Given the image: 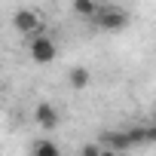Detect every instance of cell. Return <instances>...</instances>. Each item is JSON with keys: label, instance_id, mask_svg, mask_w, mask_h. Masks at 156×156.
<instances>
[{"label": "cell", "instance_id": "obj_1", "mask_svg": "<svg viewBox=\"0 0 156 156\" xmlns=\"http://www.w3.org/2000/svg\"><path fill=\"white\" fill-rule=\"evenodd\" d=\"M92 22H95L101 31H119V28L129 25V12H126L122 6H116V3H107V6L98 3V12H95Z\"/></svg>", "mask_w": 156, "mask_h": 156}, {"label": "cell", "instance_id": "obj_2", "mask_svg": "<svg viewBox=\"0 0 156 156\" xmlns=\"http://www.w3.org/2000/svg\"><path fill=\"white\" fill-rule=\"evenodd\" d=\"M28 55H31L37 64H52L55 55H58V46H55V40H52L49 34H37V37L28 40Z\"/></svg>", "mask_w": 156, "mask_h": 156}, {"label": "cell", "instance_id": "obj_3", "mask_svg": "<svg viewBox=\"0 0 156 156\" xmlns=\"http://www.w3.org/2000/svg\"><path fill=\"white\" fill-rule=\"evenodd\" d=\"M12 28L19 31V34H25V37H37V34H43V16L37 12V9H16L12 12Z\"/></svg>", "mask_w": 156, "mask_h": 156}, {"label": "cell", "instance_id": "obj_4", "mask_svg": "<svg viewBox=\"0 0 156 156\" xmlns=\"http://www.w3.org/2000/svg\"><path fill=\"white\" fill-rule=\"evenodd\" d=\"M34 122H37L40 129H46V132H55V129L61 126V113H58V107H55V104L40 101V104L34 107Z\"/></svg>", "mask_w": 156, "mask_h": 156}, {"label": "cell", "instance_id": "obj_5", "mask_svg": "<svg viewBox=\"0 0 156 156\" xmlns=\"http://www.w3.org/2000/svg\"><path fill=\"white\" fill-rule=\"evenodd\" d=\"M98 147L101 150H110V153H126V150H132V144H129V138H126V129H110V132H101V138H98Z\"/></svg>", "mask_w": 156, "mask_h": 156}, {"label": "cell", "instance_id": "obj_6", "mask_svg": "<svg viewBox=\"0 0 156 156\" xmlns=\"http://www.w3.org/2000/svg\"><path fill=\"white\" fill-rule=\"evenodd\" d=\"M31 156H61V147L49 138H40V141L31 144Z\"/></svg>", "mask_w": 156, "mask_h": 156}, {"label": "cell", "instance_id": "obj_7", "mask_svg": "<svg viewBox=\"0 0 156 156\" xmlns=\"http://www.w3.org/2000/svg\"><path fill=\"white\" fill-rule=\"evenodd\" d=\"M67 80H70L73 89H86V86H89V67H73V70L67 73Z\"/></svg>", "mask_w": 156, "mask_h": 156}, {"label": "cell", "instance_id": "obj_8", "mask_svg": "<svg viewBox=\"0 0 156 156\" xmlns=\"http://www.w3.org/2000/svg\"><path fill=\"white\" fill-rule=\"evenodd\" d=\"M73 12H76V16H83V19H95L98 3H95V0H73Z\"/></svg>", "mask_w": 156, "mask_h": 156}, {"label": "cell", "instance_id": "obj_9", "mask_svg": "<svg viewBox=\"0 0 156 156\" xmlns=\"http://www.w3.org/2000/svg\"><path fill=\"white\" fill-rule=\"evenodd\" d=\"M80 156H98V144H83Z\"/></svg>", "mask_w": 156, "mask_h": 156}, {"label": "cell", "instance_id": "obj_10", "mask_svg": "<svg viewBox=\"0 0 156 156\" xmlns=\"http://www.w3.org/2000/svg\"><path fill=\"white\" fill-rule=\"evenodd\" d=\"M98 156H116V153H110V150H101V147H98Z\"/></svg>", "mask_w": 156, "mask_h": 156}]
</instances>
